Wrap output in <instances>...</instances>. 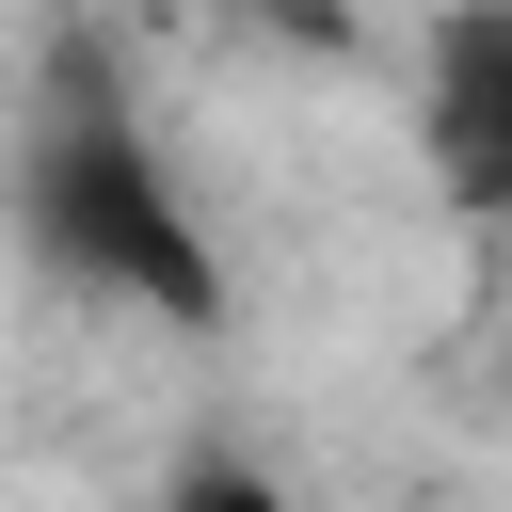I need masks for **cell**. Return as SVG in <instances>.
Masks as SVG:
<instances>
[{"mask_svg": "<svg viewBox=\"0 0 512 512\" xmlns=\"http://www.w3.org/2000/svg\"><path fill=\"white\" fill-rule=\"evenodd\" d=\"M16 240L80 288V304H144L176 336L224 320V256H208V208L176 192L160 128L128 96H48L16 128Z\"/></svg>", "mask_w": 512, "mask_h": 512, "instance_id": "obj_1", "label": "cell"}, {"mask_svg": "<svg viewBox=\"0 0 512 512\" xmlns=\"http://www.w3.org/2000/svg\"><path fill=\"white\" fill-rule=\"evenodd\" d=\"M432 144H448L480 192H512V0H480V16L448 32V80H432Z\"/></svg>", "mask_w": 512, "mask_h": 512, "instance_id": "obj_2", "label": "cell"}, {"mask_svg": "<svg viewBox=\"0 0 512 512\" xmlns=\"http://www.w3.org/2000/svg\"><path fill=\"white\" fill-rule=\"evenodd\" d=\"M144 512H304V496H288V480H272L256 448H176Z\"/></svg>", "mask_w": 512, "mask_h": 512, "instance_id": "obj_3", "label": "cell"}]
</instances>
